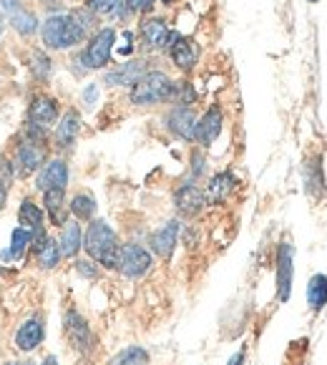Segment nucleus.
Here are the masks:
<instances>
[{"mask_svg":"<svg viewBox=\"0 0 327 365\" xmlns=\"http://www.w3.org/2000/svg\"><path fill=\"white\" fill-rule=\"evenodd\" d=\"M93 28V13L88 8L78 11H51L41 23V41L48 51H68L88 41Z\"/></svg>","mask_w":327,"mask_h":365,"instance_id":"nucleus-1","label":"nucleus"},{"mask_svg":"<svg viewBox=\"0 0 327 365\" xmlns=\"http://www.w3.org/2000/svg\"><path fill=\"white\" fill-rule=\"evenodd\" d=\"M46 161H48V131L26 121L18 134L13 169L18 177H31V174H38V169L43 167Z\"/></svg>","mask_w":327,"mask_h":365,"instance_id":"nucleus-2","label":"nucleus"},{"mask_svg":"<svg viewBox=\"0 0 327 365\" xmlns=\"http://www.w3.org/2000/svg\"><path fill=\"white\" fill-rule=\"evenodd\" d=\"M83 250L86 255L106 269H118L121 257V242L118 235L106 220H91L88 230L83 232Z\"/></svg>","mask_w":327,"mask_h":365,"instance_id":"nucleus-3","label":"nucleus"},{"mask_svg":"<svg viewBox=\"0 0 327 365\" xmlns=\"http://www.w3.org/2000/svg\"><path fill=\"white\" fill-rule=\"evenodd\" d=\"M174 96V81L164 71H146L129 91V101L136 106H154L167 103Z\"/></svg>","mask_w":327,"mask_h":365,"instance_id":"nucleus-4","label":"nucleus"},{"mask_svg":"<svg viewBox=\"0 0 327 365\" xmlns=\"http://www.w3.org/2000/svg\"><path fill=\"white\" fill-rule=\"evenodd\" d=\"M113 43H116V31L113 28H101L88 38L86 48L81 51L76 63H81V71H98L111 63Z\"/></svg>","mask_w":327,"mask_h":365,"instance_id":"nucleus-5","label":"nucleus"},{"mask_svg":"<svg viewBox=\"0 0 327 365\" xmlns=\"http://www.w3.org/2000/svg\"><path fill=\"white\" fill-rule=\"evenodd\" d=\"M63 333L68 338L71 348L78 355H91L93 348H96V335H93L91 325L76 307H68L63 312Z\"/></svg>","mask_w":327,"mask_h":365,"instance_id":"nucleus-6","label":"nucleus"},{"mask_svg":"<svg viewBox=\"0 0 327 365\" xmlns=\"http://www.w3.org/2000/svg\"><path fill=\"white\" fill-rule=\"evenodd\" d=\"M151 264H154V257L151 252L139 245V242H126L121 245V257H118V272L129 279H141L149 274Z\"/></svg>","mask_w":327,"mask_h":365,"instance_id":"nucleus-7","label":"nucleus"},{"mask_svg":"<svg viewBox=\"0 0 327 365\" xmlns=\"http://www.w3.org/2000/svg\"><path fill=\"white\" fill-rule=\"evenodd\" d=\"M274 282H277L279 302H287L292 295V279H295V245L292 242H279L277 259H274Z\"/></svg>","mask_w":327,"mask_h":365,"instance_id":"nucleus-8","label":"nucleus"},{"mask_svg":"<svg viewBox=\"0 0 327 365\" xmlns=\"http://www.w3.org/2000/svg\"><path fill=\"white\" fill-rule=\"evenodd\" d=\"M43 340H46V317L41 315V312H33L31 317H26V320L18 325L13 343H16V348L21 350V353L31 355L43 345Z\"/></svg>","mask_w":327,"mask_h":365,"instance_id":"nucleus-9","label":"nucleus"},{"mask_svg":"<svg viewBox=\"0 0 327 365\" xmlns=\"http://www.w3.org/2000/svg\"><path fill=\"white\" fill-rule=\"evenodd\" d=\"M179 237H182V222L179 220H169L164 222V225L159 227L156 232H151L149 237V252L156 255L159 259H164V262H169L174 255V250H177L179 245Z\"/></svg>","mask_w":327,"mask_h":365,"instance_id":"nucleus-10","label":"nucleus"},{"mask_svg":"<svg viewBox=\"0 0 327 365\" xmlns=\"http://www.w3.org/2000/svg\"><path fill=\"white\" fill-rule=\"evenodd\" d=\"M58 118H61V106L56 96L38 93V96L31 98V106H28V124L41 126V129L48 131L53 124H58Z\"/></svg>","mask_w":327,"mask_h":365,"instance_id":"nucleus-11","label":"nucleus"},{"mask_svg":"<svg viewBox=\"0 0 327 365\" xmlns=\"http://www.w3.org/2000/svg\"><path fill=\"white\" fill-rule=\"evenodd\" d=\"M0 11H6L13 31H16L21 38H33L38 31H41L36 13H33L31 8L23 6V0H6V3H0Z\"/></svg>","mask_w":327,"mask_h":365,"instance_id":"nucleus-12","label":"nucleus"},{"mask_svg":"<svg viewBox=\"0 0 327 365\" xmlns=\"http://www.w3.org/2000/svg\"><path fill=\"white\" fill-rule=\"evenodd\" d=\"M167 53H169V58L174 61V66H177L179 71H184V73H189V71H192L194 66H197V61H199L197 43H194L192 38L179 36L177 31H172V36H169Z\"/></svg>","mask_w":327,"mask_h":365,"instance_id":"nucleus-13","label":"nucleus"},{"mask_svg":"<svg viewBox=\"0 0 327 365\" xmlns=\"http://www.w3.org/2000/svg\"><path fill=\"white\" fill-rule=\"evenodd\" d=\"M222 124H224V113H222V108L214 103V106H209L207 111H204L202 118H197L194 141H197V144H202L204 149H209V146L214 144L217 139H219Z\"/></svg>","mask_w":327,"mask_h":365,"instance_id":"nucleus-14","label":"nucleus"},{"mask_svg":"<svg viewBox=\"0 0 327 365\" xmlns=\"http://www.w3.org/2000/svg\"><path fill=\"white\" fill-rule=\"evenodd\" d=\"M68 164L66 159H48L43 167L38 169V177H36V187L41 192H48V189H66L68 187Z\"/></svg>","mask_w":327,"mask_h":365,"instance_id":"nucleus-15","label":"nucleus"},{"mask_svg":"<svg viewBox=\"0 0 327 365\" xmlns=\"http://www.w3.org/2000/svg\"><path fill=\"white\" fill-rule=\"evenodd\" d=\"M164 124L177 139L194 141V131H197V113L192 106H174L172 111L164 116Z\"/></svg>","mask_w":327,"mask_h":365,"instance_id":"nucleus-16","label":"nucleus"},{"mask_svg":"<svg viewBox=\"0 0 327 365\" xmlns=\"http://www.w3.org/2000/svg\"><path fill=\"white\" fill-rule=\"evenodd\" d=\"M146 71H149V63H146L144 58H131V61H124V63H118L116 68L106 71L103 83H106V86H134Z\"/></svg>","mask_w":327,"mask_h":365,"instance_id":"nucleus-17","label":"nucleus"},{"mask_svg":"<svg viewBox=\"0 0 327 365\" xmlns=\"http://www.w3.org/2000/svg\"><path fill=\"white\" fill-rule=\"evenodd\" d=\"M174 207L182 217H197L199 212L207 207V197L204 189H199L194 182H184L182 187L174 192Z\"/></svg>","mask_w":327,"mask_h":365,"instance_id":"nucleus-18","label":"nucleus"},{"mask_svg":"<svg viewBox=\"0 0 327 365\" xmlns=\"http://www.w3.org/2000/svg\"><path fill=\"white\" fill-rule=\"evenodd\" d=\"M139 33H141V43L149 51H167L172 31H169L164 18H146V21L141 23Z\"/></svg>","mask_w":327,"mask_h":365,"instance_id":"nucleus-19","label":"nucleus"},{"mask_svg":"<svg viewBox=\"0 0 327 365\" xmlns=\"http://www.w3.org/2000/svg\"><path fill=\"white\" fill-rule=\"evenodd\" d=\"M81 113L76 108H68L63 116L58 118V124H56V146L58 149H71L76 144L81 134Z\"/></svg>","mask_w":327,"mask_h":365,"instance_id":"nucleus-20","label":"nucleus"},{"mask_svg":"<svg viewBox=\"0 0 327 365\" xmlns=\"http://www.w3.org/2000/svg\"><path fill=\"white\" fill-rule=\"evenodd\" d=\"M43 212L48 215L51 225L58 227V230L71 220L68 202H66V189H48V192H43Z\"/></svg>","mask_w":327,"mask_h":365,"instance_id":"nucleus-21","label":"nucleus"},{"mask_svg":"<svg viewBox=\"0 0 327 365\" xmlns=\"http://www.w3.org/2000/svg\"><path fill=\"white\" fill-rule=\"evenodd\" d=\"M234 189H237V177H234V174H232V172L214 174V177L209 179V187H207V192H204V197H207V205H209V207L224 205Z\"/></svg>","mask_w":327,"mask_h":365,"instance_id":"nucleus-22","label":"nucleus"},{"mask_svg":"<svg viewBox=\"0 0 327 365\" xmlns=\"http://www.w3.org/2000/svg\"><path fill=\"white\" fill-rule=\"evenodd\" d=\"M302 182H305V192L312 199H322L325 192V174H322V156H307L302 164Z\"/></svg>","mask_w":327,"mask_h":365,"instance_id":"nucleus-23","label":"nucleus"},{"mask_svg":"<svg viewBox=\"0 0 327 365\" xmlns=\"http://www.w3.org/2000/svg\"><path fill=\"white\" fill-rule=\"evenodd\" d=\"M56 242H58L61 255H63L66 259H76L81 250H83V230H81V225L76 220L73 222L68 220L61 227V237Z\"/></svg>","mask_w":327,"mask_h":365,"instance_id":"nucleus-24","label":"nucleus"},{"mask_svg":"<svg viewBox=\"0 0 327 365\" xmlns=\"http://www.w3.org/2000/svg\"><path fill=\"white\" fill-rule=\"evenodd\" d=\"M96 210H98L96 197H93L91 192L73 194V197H71V202H68V212L73 215L76 222H91V220H96Z\"/></svg>","mask_w":327,"mask_h":365,"instance_id":"nucleus-25","label":"nucleus"},{"mask_svg":"<svg viewBox=\"0 0 327 365\" xmlns=\"http://www.w3.org/2000/svg\"><path fill=\"white\" fill-rule=\"evenodd\" d=\"M28 247H31V232H28L26 227H21V225L13 227L11 247L3 252V259H6V262H21V259H26Z\"/></svg>","mask_w":327,"mask_h":365,"instance_id":"nucleus-26","label":"nucleus"},{"mask_svg":"<svg viewBox=\"0 0 327 365\" xmlns=\"http://www.w3.org/2000/svg\"><path fill=\"white\" fill-rule=\"evenodd\" d=\"M33 259H36V264L41 269H46V272H51V269H56L61 264V259H63V255H61V247L58 242L53 240V237L48 235V240L41 245V247L36 250V252L31 255Z\"/></svg>","mask_w":327,"mask_h":365,"instance_id":"nucleus-27","label":"nucleus"},{"mask_svg":"<svg viewBox=\"0 0 327 365\" xmlns=\"http://www.w3.org/2000/svg\"><path fill=\"white\" fill-rule=\"evenodd\" d=\"M18 225L26 227V230L46 227V212L33 202V197H23L21 207H18Z\"/></svg>","mask_w":327,"mask_h":365,"instance_id":"nucleus-28","label":"nucleus"},{"mask_svg":"<svg viewBox=\"0 0 327 365\" xmlns=\"http://www.w3.org/2000/svg\"><path fill=\"white\" fill-rule=\"evenodd\" d=\"M307 305L312 312L325 310L327 305V274H312L307 282Z\"/></svg>","mask_w":327,"mask_h":365,"instance_id":"nucleus-29","label":"nucleus"},{"mask_svg":"<svg viewBox=\"0 0 327 365\" xmlns=\"http://www.w3.org/2000/svg\"><path fill=\"white\" fill-rule=\"evenodd\" d=\"M149 360H151L149 350L141 348V345H129V348L111 355L106 365H149Z\"/></svg>","mask_w":327,"mask_h":365,"instance_id":"nucleus-30","label":"nucleus"},{"mask_svg":"<svg viewBox=\"0 0 327 365\" xmlns=\"http://www.w3.org/2000/svg\"><path fill=\"white\" fill-rule=\"evenodd\" d=\"M31 73L36 76L41 83H46V81L51 78V73H53V61H51V56L46 53V51H31Z\"/></svg>","mask_w":327,"mask_h":365,"instance_id":"nucleus-31","label":"nucleus"},{"mask_svg":"<svg viewBox=\"0 0 327 365\" xmlns=\"http://www.w3.org/2000/svg\"><path fill=\"white\" fill-rule=\"evenodd\" d=\"M93 16H124V0H86Z\"/></svg>","mask_w":327,"mask_h":365,"instance_id":"nucleus-32","label":"nucleus"},{"mask_svg":"<svg viewBox=\"0 0 327 365\" xmlns=\"http://www.w3.org/2000/svg\"><path fill=\"white\" fill-rule=\"evenodd\" d=\"M73 269H76V274H78V277H83V279H98V277H101V264L93 262L91 257H88V259L76 257Z\"/></svg>","mask_w":327,"mask_h":365,"instance_id":"nucleus-33","label":"nucleus"},{"mask_svg":"<svg viewBox=\"0 0 327 365\" xmlns=\"http://www.w3.org/2000/svg\"><path fill=\"white\" fill-rule=\"evenodd\" d=\"M13 179H16V169H13V159L6 154H0V192H11Z\"/></svg>","mask_w":327,"mask_h":365,"instance_id":"nucleus-34","label":"nucleus"},{"mask_svg":"<svg viewBox=\"0 0 327 365\" xmlns=\"http://www.w3.org/2000/svg\"><path fill=\"white\" fill-rule=\"evenodd\" d=\"M204 164H207V159H204V156L199 154V151H194V154H192V182H194V179H199L204 172H207V167H204Z\"/></svg>","mask_w":327,"mask_h":365,"instance_id":"nucleus-35","label":"nucleus"},{"mask_svg":"<svg viewBox=\"0 0 327 365\" xmlns=\"http://www.w3.org/2000/svg\"><path fill=\"white\" fill-rule=\"evenodd\" d=\"M244 360H247V345H242V348L227 360V365H244Z\"/></svg>","mask_w":327,"mask_h":365,"instance_id":"nucleus-36","label":"nucleus"},{"mask_svg":"<svg viewBox=\"0 0 327 365\" xmlns=\"http://www.w3.org/2000/svg\"><path fill=\"white\" fill-rule=\"evenodd\" d=\"M96 93H98L96 86H88L86 91H83V98L88 101V106H91V101H96Z\"/></svg>","mask_w":327,"mask_h":365,"instance_id":"nucleus-37","label":"nucleus"},{"mask_svg":"<svg viewBox=\"0 0 327 365\" xmlns=\"http://www.w3.org/2000/svg\"><path fill=\"white\" fill-rule=\"evenodd\" d=\"M6 365H38L36 360L31 358V355H28V358H18V360H8Z\"/></svg>","mask_w":327,"mask_h":365,"instance_id":"nucleus-38","label":"nucleus"},{"mask_svg":"<svg viewBox=\"0 0 327 365\" xmlns=\"http://www.w3.org/2000/svg\"><path fill=\"white\" fill-rule=\"evenodd\" d=\"M38 365H61V363H58V358H56V355H46V358L41 360Z\"/></svg>","mask_w":327,"mask_h":365,"instance_id":"nucleus-39","label":"nucleus"},{"mask_svg":"<svg viewBox=\"0 0 327 365\" xmlns=\"http://www.w3.org/2000/svg\"><path fill=\"white\" fill-rule=\"evenodd\" d=\"M76 365H93L91 355H81V358H78V363H76Z\"/></svg>","mask_w":327,"mask_h":365,"instance_id":"nucleus-40","label":"nucleus"},{"mask_svg":"<svg viewBox=\"0 0 327 365\" xmlns=\"http://www.w3.org/2000/svg\"><path fill=\"white\" fill-rule=\"evenodd\" d=\"M38 3H43L46 8H56L61 3V0H38Z\"/></svg>","mask_w":327,"mask_h":365,"instance_id":"nucleus-41","label":"nucleus"},{"mask_svg":"<svg viewBox=\"0 0 327 365\" xmlns=\"http://www.w3.org/2000/svg\"><path fill=\"white\" fill-rule=\"evenodd\" d=\"M6 199H8V194L0 192V212H3V207H6Z\"/></svg>","mask_w":327,"mask_h":365,"instance_id":"nucleus-42","label":"nucleus"},{"mask_svg":"<svg viewBox=\"0 0 327 365\" xmlns=\"http://www.w3.org/2000/svg\"><path fill=\"white\" fill-rule=\"evenodd\" d=\"M3 28H6V18H3V13H0V36H3Z\"/></svg>","mask_w":327,"mask_h":365,"instance_id":"nucleus-43","label":"nucleus"},{"mask_svg":"<svg viewBox=\"0 0 327 365\" xmlns=\"http://www.w3.org/2000/svg\"><path fill=\"white\" fill-rule=\"evenodd\" d=\"M307 3H320V0H307Z\"/></svg>","mask_w":327,"mask_h":365,"instance_id":"nucleus-44","label":"nucleus"},{"mask_svg":"<svg viewBox=\"0 0 327 365\" xmlns=\"http://www.w3.org/2000/svg\"><path fill=\"white\" fill-rule=\"evenodd\" d=\"M0 3H6V0H0Z\"/></svg>","mask_w":327,"mask_h":365,"instance_id":"nucleus-45","label":"nucleus"}]
</instances>
